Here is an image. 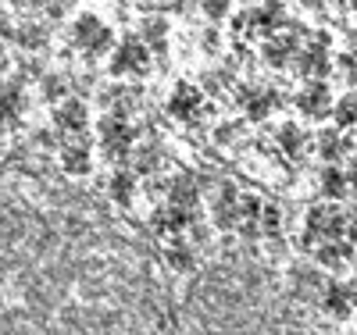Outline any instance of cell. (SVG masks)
Instances as JSON below:
<instances>
[{
  "label": "cell",
  "instance_id": "10",
  "mask_svg": "<svg viewBox=\"0 0 357 335\" xmlns=\"http://www.w3.org/2000/svg\"><path fill=\"white\" fill-rule=\"evenodd\" d=\"M168 200L178 203V207H193L197 203V182H193V175H175L172 189H168Z\"/></svg>",
  "mask_w": 357,
  "mask_h": 335
},
{
  "label": "cell",
  "instance_id": "15",
  "mask_svg": "<svg viewBox=\"0 0 357 335\" xmlns=\"http://www.w3.org/2000/svg\"><path fill=\"white\" fill-rule=\"evenodd\" d=\"M254 18H257L261 33H268V29H275V25L282 22V4H279V0H268L261 11H254Z\"/></svg>",
  "mask_w": 357,
  "mask_h": 335
},
{
  "label": "cell",
  "instance_id": "5",
  "mask_svg": "<svg viewBox=\"0 0 357 335\" xmlns=\"http://www.w3.org/2000/svg\"><path fill=\"white\" fill-rule=\"evenodd\" d=\"M143 68H146V50L139 43H122L114 50V61H111L114 75H139Z\"/></svg>",
  "mask_w": 357,
  "mask_h": 335
},
{
  "label": "cell",
  "instance_id": "16",
  "mask_svg": "<svg viewBox=\"0 0 357 335\" xmlns=\"http://www.w3.org/2000/svg\"><path fill=\"white\" fill-rule=\"evenodd\" d=\"M132 189H136V175H129V171H118V175L111 178V196H114L118 203H129Z\"/></svg>",
  "mask_w": 357,
  "mask_h": 335
},
{
  "label": "cell",
  "instance_id": "19",
  "mask_svg": "<svg viewBox=\"0 0 357 335\" xmlns=\"http://www.w3.org/2000/svg\"><path fill=\"white\" fill-rule=\"evenodd\" d=\"M22 111V97L18 89H0V121H11Z\"/></svg>",
  "mask_w": 357,
  "mask_h": 335
},
{
  "label": "cell",
  "instance_id": "29",
  "mask_svg": "<svg viewBox=\"0 0 357 335\" xmlns=\"http://www.w3.org/2000/svg\"><path fill=\"white\" fill-rule=\"evenodd\" d=\"M350 4H354V11H357V0H350Z\"/></svg>",
  "mask_w": 357,
  "mask_h": 335
},
{
  "label": "cell",
  "instance_id": "22",
  "mask_svg": "<svg viewBox=\"0 0 357 335\" xmlns=\"http://www.w3.org/2000/svg\"><path fill=\"white\" fill-rule=\"evenodd\" d=\"M318 146H321V157H340V150H343V143H340L336 129H325V132H321V139H318Z\"/></svg>",
  "mask_w": 357,
  "mask_h": 335
},
{
  "label": "cell",
  "instance_id": "4",
  "mask_svg": "<svg viewBox=\"0 0 357 335\" xmlns=\"http://www.w3.org/2000/svg\"><path fill=\"white\" fill-rule=\"evenodd\" d=\"M296 107H301L307 118H325L333 107V97H329V86L321 82H311L307 89H301V97H296Z\"/></svg>",
  "mask_w": 357,
  "mask_h": 335
},
{
  "label": "cell",
  "instance_id": "12",
  "mask_svg": "<svg viewBox=\"0 0 357 335\" xmlns=\"http://www.w3.org/2000/svg\"><path fill=\"white\" fill-rule=\"evenodd\" d=\"M301 72H304V75H321V72H329V57H325L321 43H314L307 54H301Z\"/></svg>",
  "mask_w": 357,
  "mask_h": 335
},
{
  "label": "cell",
  "instance_id": "18",
  "mask_svg": "<svg viewBox=\"0 0 357 335\" xmlns=\"http://www.w3.org/2000/svg\"><path fill=\"white\" fill-rule=\"evenodd\" d=\"M336 125H340V129L357 125V97H343V100L336 104Z\"/></svg>",
  "mask_w": 357,
  "mask_h": 335
},
{
  "label": "cell",
  "instance_id": "20",
  "mask_svg": "<svg viewBox=\"0 0 357 335\" xmlns=\"http://www.w3.org/2000/svg\"><path fill=\"white\" fill-rule=\"evenodd\" d=\"M279 143H282V150L286 154H301V146H304V132L296 129V125H282V132H279Z\"/></svg>",
  "mask_w": 357,
  "mask_h": 335
},
{
  "label": "cell",
  "instance_id": "2",
  "mask_svg": "<svg viewBox=\"0 0 357 335\" xmlns=\"http://www.w3.org/2000/svg\"><path fill=\"white\" fill-rule=\"evenodd\" d=\"M100 146L107 150L111 157L129 154V146H132V129L126 125L122 118H107L104 125H100Z\"/></svg>",
  "mask_w": 357,
  "mask_h": 335
},
{
  "label": "cell",
  "instance_id": "11",
  "mask_svg": "<svg viewBox=\"0 0 357 335\" xmlns=\"http://www.w3.org/2000/svg\"><path fill=\"white\" fill-rule=\"evenodd\" d=\"M347 257H350V247H347V242H340V235H336V239H325V247L318 250V260L329 267V271H333V267H343Z\"/></svg>",
  "mask_w": 357,
  "mask_h": 335
},
{
  "label": "cell",
  "instance_id": "14",
  "mask_svg": "<svg viewBox=\"0 0 357 335\" xmlns=\"http://www.w3.org/2000/svg\"><path fill=\"white\" fill-rule=\"evenodd\" d=\"M289 54H293V40H286V36H275V40L264 43V57L272 61V65H286Z\"/></svg>",
  "mask_w": 357,
  "mask_h": 335
},
{
  "label": "cell",
  "instance_id": "21",
  "mask_svg": "<svg viewBox=\"0 0 357 335\" xmlns=\"http://www.w3.org/2000/svg\"><path fill=\"white\" fill-rule=\"evenodd\" d=\"M168 264H172L175 271H186V267L193 264V257H190V250H186V242L172 239V247H168Z\"/></svg>",
  "mask_w": 357,
  "mask_h": 335
},
{
  "label": "cell",
  "instance_id": "27",
  "mask_svg": "<svg viewBox=\"0 0 357 335\" xmlns=\"http://www.w3.org/2000/svg\"><path fill=\"white\" fill-rule=\"evenodd\" d=\"M304 4H307V8H325L329 0H304Z\"/></svg>",
  "mask_w": 357,
  "mask_h": 335
},
{
  "label": "cell",
  "instance_id": "24",
  "mask_svg": "<svg viewBox=\"0 0 357 335\" xmlns=\"http://www.w3.org/2000/svg\"><path fill=\"white\" fill-rule=\"evenodd\" d=\"M229 11V0H204V15L207 18H222Z\"/></svg>",
  "mask_w": 357,
  "mask_h": 335
},
{
  "label": "cell",
  "instance_id": "13",
  "mask_svg": "<svg viewBox=\"0 0 357 335\" xmlns=\"http://www.w3.org/2000/svg\"><path fill=\"white\" fill-rule=\"evenodd\" d=\"M89 168V150L86 146H68L65 150V171H72V175H86Z\"/></svg>",
  "mask_w": 357,
  "mask_h": 335
},
{
  "label": "cell",
  "instance_id": "17",
  "mask_svg": "<svg viewBox=\"0 0 357 335\" xmlns=\"http://www.w3.org/2000/svg\"><path fill=\"white\" fill-rule=\"evenodd\" d=\"M347 182H350L347 175H340L336 168H329V171L321 175V189H325V196H333V200H336V196L347 193Z\"/></svg>",
  "mask_w": 357,
  "mask_h": 335
},
{
  "label": "cell",
  "instance_id": "7",
  "mask_svg": "<svg viewBox=\"0 0 357 335\" xmlns=\"http://www.w3.org/2000/svg\"><path fill=\"white\" fill-rule=\"evenodd\" d=\"M54 121H57V129H65V132H79V129H86V107L79 100H61L54 111Z\"/></svg>",
  "mask_w": 357,
  "mask_h": 335
},
{
  "label": "cell",
  "instance_id": "28",
  "mask_svg": "<svg viewBox=\"0 0 357 335\" xmlns=\"http://www.w3.org/2000/svg\"><path fill=\"white\" fill-rule=\"evenodd\" d=\"M350 186L357 189V164H354V171H350Z\"/></svg>",
  "mask_w": 357,
  "mask_h": 335
},
{
  "label": "cell",
  "instance_id": "23",
  "mask_svg": "<svg viewBox=\"0 0 357 335\" xmlns=\"http://www.w3.org/2000/svg\"><path fill=\"white\" fill-rule=\"evenodd\" d=\"M257 225L264 235H272L279 232V207H261V215H257Z\"/></svg>",
  "mask_w": 357,
  "mask_h": 335
},
{
  "label": "cell",
  "instance_id": "26",
  "mask_svg": "<svg viewBox=\"0 0 357 335\" xmlns=\"http://www.w3.org/2000/svg\"><path fill=\"white\" fill-rule=\"evenodd\" d=\"M347 228H350V235L357 239V210H354V215H350V221H347Z\"/></svg>",
  "mask_w": 357,
  "mask_h": 335
},
{
  "label": "cell",
  "instance_id": "25",
  "mask_svg": "<svg viewBox=\"0 0 357 335\" xmlns=\"http://www.w3.org/2000/svg\"><path fill=\"white\" fill-rule=\"evenodd\" d=\"M154 164H161V157L154 154V150H143V154H139V161H136V168H139V171H151Z\"/></svg>",
  "mask_w": 357,
  "mask_h": 335
},
{
  "label": "cell",
  "instance_id": "3",
  "mask_svg": "<svg viewBox=\"0 0 357 335\" xmlns=\"http://www.w3.org/2000/svg\"><path fill=\"white\" fill-rule=\"evenodd\" d=\"M72 33H75L79 47H86L89 54H100V50L107 47V40H111V33H107V29H104L97 18H89V15L75 22V29H72Z\"/></svg>",
  "mask_w": 357,
  "mask_h": 335
},
{
  "label": "cell",
  "instance_id": "9",
  "mask_svg": "<svg viewBox=\"0 0 357 335\" xmlns=\"http://www.w3.org/2000/svg\"><path fill=\"white\" fill-rule=\"evenodd\" d=\"M325 311H329L333 318H350L354 311V293L347 286H329L325 289Z\"/></svg>",
  "mask_w": 357,
  "mask_h": 335
},
{
  "label": "cell",
  "instance_id": "1",
  "mask_svg": "<svg viewBox=\"0 0 357 335\" xmlns=\"http://www.w3.org/2000/svg\"><path fill=\"white\" fill-rule=\"evenodd\" d=\"M343 228H347V218L336 207H314L307 215V239H336L343 235Z\"/></svg>",
  "mask_w": 357,
  "mask_h": 335
},
{
  "label": "cell",
  "instance_id": "6",
  "mask_svg": "<svg viewBox=\"0 0 357 335\" xmlns=\"http://www.w3.org/2000/svg\"><path fill=\"white\" fill-rule=\"evenodd\" d=\"M168 111H172V118H178V121H186V118H193L197 111H200V89L197 86H175V93H172V100H168Z\"/></svg>",
  "mask_w": 357,
  "mask_h": 335
},
{
  "label": "cell",
  "instance_id": "8",
  "mask_svg": "<svg viewBox=\"0 0 357 335\" xmlns=\"http://www.w3.org/2000/svg\"><path fill=\"white\" fill-rule=\"evenodd\" d=\"M240 104H243L247 118L264 121L268 114H272V107H275V93H257V89H243V93H240Z\"/></svg>",
  "mask_w": 357,
  "mask_h": 335
}]
</instances>
